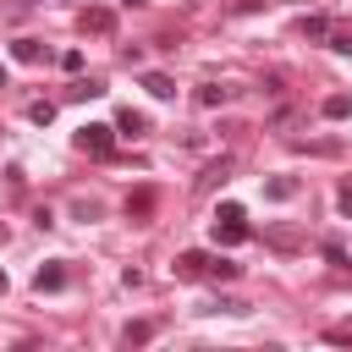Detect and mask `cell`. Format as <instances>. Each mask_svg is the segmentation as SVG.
<instances>
[{"label": "cell", "instance_id": "obj_1", "mask_svg": "<svg viewBox=\"0 0 352 352\" xmlns=\"http://www.w3.org/2000/svg\"><path fill=\"white\" fill-rule=\"evenodd\" d=\"M82 154H94V160H104L110 148H116V126H104V121H88V126H77V138H72Z\"/></svg>", "mask_w": 352, "mask_h": 352}, {"label": "cell", "instance_id": "obj_2", "mask_svg": "<svg viewBox=\"0 0 352 352\" xmlns=\"http://www.w3.org/2000/svg\"><path fill=\"white\" fill-rule=\"evenodd\" d=\"M170 275H176V280H204V275H209V253H204V248H187V253H176Z\"/></svg>", "mask_w": 352, "mask_h": 352}, {"label": "cell", "instance_id": "obj_3", "mask_svg": "<svg viewBox=\"0 0 352 352\" xmlns=\"http://www.w3.org/2000/svg\"><path fill=\"white\" fill-rule=\"evenodd\" d=\"M253 236V226H248V214H231V220H214V242L220 248H242Z\"/></svg>", "mask_w": 352, "mask_h": 352}, {"label": "cell", "instance_id": "obj_4", "mask_svg": "<svg viewBox=\"0 0 352 352\" xmlns=\"http://www.w3.org/2000/svg\"><path fill=\"white\" fill-rule=\"evenodd\" d=\"M77 28H82V33H116V11H110V6H82Z\"/></svg>", "mask_w": 352, "mask_h": 352}, {"label": "cell", "instance_id": "obj_5", "mask_svg": "<svg viewBox=\"0 0 352 352\" xmlns=\"http://www.w3.org/2000/svg\"><path fill=\"white\" fill-rule=\"evenodd\" d=\"M60 286H66V264L60 258H50V264L33 270V292H60Z\"/></svg>", "mask_w": 352, "mask_h": 352}, {"label": "cell", "instance_id": "obj_6", "mask_svg": "<svg viewBox=\"0 0 352 352\" xmlns=\"http://www.w3.org/2000/svg\"><path fill=\"white\" fill-rule=\"evenodd\" d=\"M231 182V154H220L214 165H204V176H198V192H214V187H226Z\"/></svg>", "mask_w": 352, "mask_h": 352}, {"label": "cell", "instance_id": "obj_7", "mask_svg": "<svg viewBox=\"0 0 352 352\" xmlns=\"http://www.w3.org/2000/svg\"><path fill=\"white\" fill-rule=\"evenodd\" d=\"M116 132H121V138H143V132H148V116L126 104V110H116Z\"/></svg>", "mask_w": 352, "mask_h": 352}, {"label": "cell", "instance_id": "obj_8", "mask_svg": "<svg viewBox=\"0 0 352 352\" xmlns=\"http://www.w3.org/2000/svg\"><path fill=\"white\" fill-rule=\"evenodd\" d=\"M302 38H308V44H324V38H330V16H324V11H308V16H302Z\"/></svg>", "mask_w": 352, "mask_h": 352}, {"label": "cell", "instance_id": "obj_9", "mask_svg": "<svg viewBox=\"0 0 352 352\" xmlns=\"http://www.w3.org/2000/svg\"><path fill=\"white\" fill-rule=\"evenodd\" d=\"M297 187H302L297 176H270V182H264V198H275V204H286V198H297Z\"/></svg>", "mask_w": 352, "mask_h": 352}, {"label": "cell", "instance_id": "obj_10", "mask_svg": "<svg viewBox=\"0 0 352 352\" xmlns=\"http://www.w3.org/2000/svg\"><path fill=\"white\" fill-rule=\"evenodd\" d=\"M126 214H132V220H148V214H154V187H138V192L126 198Z\"/></svg>", "mask_w": 352, "mask_h": 352}, {"label": "cell", "instance_id": "obj_11", "mask_svg": "<svg viewBox=\"0 0 352 352\" xmlns=\"http://www.w3.org/2000/svg\"><path fill=\"white\" fill-rule=\"evenodd\" d=\"M154 330H160L154 319H132V324L121 330V341H126V346H143V341H154Z\"/></svg>", "mask_w": 352, "mask_h": 352}, {"label": "cell", "instance_id": "obj_12", "mask_svg": "<svg viewBox=\"0 0 352 352\" xmlns=\"http://www.w3.org/2000/svg\"><path fill=\"white\" fill-rule=\"evenodd\" d=\"M11 55H16L22 66H38V60H44V44H38V38H16V44H11Z\"/></svg>", "mask_w": 352, "mask_h": 352}, {"label": "cell", "instance_id": "obj_13", "mask_svg": "<svg viewBox=\"0 0 352 352\" xmlns=\"http://www.w3.org/2000/svg\"><path fill=\"white\" fill-rule=\"evenodd\" d=\"M143 88H148L154 99H176V82H170L165 72H143Z\"/></svg>", "mask_w": 352, "mask_h": 352}, {"label": "cell", "instance_id": "obj_14", "mask_svg": "<svg viewBox=\"0 0 352 352\" xmlns=\"http://www.w3.org/2000/svg\"><path fill=\"white\" fill-rule=\"evenodd\" d=\"M319 110H324V121H346V116H352V94H330Z\"/></svg>", "mask_w": 352, "mask_h": 352}, {"label": "cell", "instance_id": "obj_15", "mask_svg": "<svg viewBox=\"0 0 352 352\" xmlns=\"http://www.w3.org/2000/svg\"><path fill=\"white\" fill-rule=\"evenodd\" d=\"M209 275H214V280H236V275H242V264H236V258H226V253H209Z\"/></svg>", "mask_w": 352, "mask_h": 352}, {"label": "cell", "instance_id": "obj_16", "mask_svg": "<svg viewBox=\"0 0 352 352\" xmlns=\"http://www.w3.org/2000/svg\"><path fill=\"white\" fill-rule=\"evenodd\" d=\"M226 99H231V88H220V82H204V88H198V104H204V110H220Z\"/></svg>", "mask_w": 352, "mask_h": 352}, {"label": "cell", "instance_id": "obj_17", "mask_svg": "<svg viewBox=\"0 0 352 352\" xmlns=\"http://www.w3.org/2000/svg\"><path fill=\"white\" fill-rule=\"evenodd\" d=\"M66 99H104V82H99V77H88V82H72V88H66Z\"/></svg>", "mask_w": 352, "mask_h": 352}, {"label": "cell", "instance_id": "obj_18", "mask_svg": "<svg viewBox=\"0 0 352 352\" xmlns=\"http://www.w3.org/2000/svg\"><path fill=\"white\" fill-rule=\"evenodd\" d=\"M28 121H33V126H50V121H55V104H50V99H33V104H28Z\"/></svg>", "mask_w": 352, "mask_h": 352}, {"label": "cell", "instance_id": "obj_19", "mask_svg": "<svg viewBox=\"0 0 352 352\" xmlns=\"http://www.w3.org/2000/svg\"><path fill=\"white\" fill-rule=\"evenodd\" d=\"M336 55H352V28H330V38H324Z\"/></svg>", "mask_w": 352, "mask_h": 352}, {"label": "cell", "instance_id": "obj_20", "mask_svg": "<svg viewBox=\"0 0 352 352\" xmlns=\"http://www.w3.org/2000/svg\"><path fill=\"white\" fill-rule=\"evenodd\" d=\"M264 242H270V248H286V253H292V248H297V231H264Z\"/></svg>", "mask_w": 352, "mask_h": 352}, {"label": "cell", "instance_id": "obj_21", "mask_svg": "<svg viewBox=\"0 0 352 352\" xmlns=\"http://www.w3.org/2000/svg\"><path fill=\"white\" fill-rule=\"evenodd\" d=\"M324 258H330L336 270H346V248H341V242H324Z\"/></svg>", "mask_w": 352, "mask_h": 352}, {"label": "cell", "instance_id": "obj_22", "mask_svg": "<svg viewBox=\"0 0 352 352\" xmlns=\"http://www.w3.org/2000/svg\"><path fill=\"white\" fill-rule=\"evenodd\" d=\"M336 209H341V214H346V220H352V182H346V187H341V192H336Z\"/></svg>", "mask_w": 352, "mask_h": 352}, {"label": "cell", "instance_id": "obj_23", "mask_svg": "<svg viewBox=\"0 0 352 352\" xmlns=\"http://www.w3.org/2000/svg\"><path fill=\"white\" fill-rule=\"evenodd\" d=\"M6 82H11V77H6V66H0V88H6Z\"/></svg>", "mask_w": 352, "mask_h": 352}, {"label": "cell", "instance_id": "obj_24", "mask_svg": "<svg viewBox=\"0 0 352 352\" xmlns=\"http://www.w3.org/2000/svg\"><path fill=\"white\" fill-rule=\"evenodd\" d=\"M121 6H143V0H121Z\"/></svg>", "mask_w": 352, "mask_h": 352}, {"label": "cell", "instance_id": "obj_25", "mask_svg": "<svg viewBox=\"0 0 352 352\" xmlns=\"http://www.w3.org/2000/svg\"><path fill=\"white\" fill-rule=\"evenodd\" d=\"M0 292H6V270H0Z\"/></svg>", "mask_w": 352, "mask_h": 352}, {"label": "cell", "instance_id": "obj_26", "mask_svg": "<svg viewBox=\"0 0 352 352\" xmlns=\"http://www.w3.org/2000/svg\"><path fill=\"white\" fill-rule=\"evenodd\" d=\"M0 242H6V226H0Z\"/></svg>", "mask_w": 352, "mask_h": 352}]
</instances>
